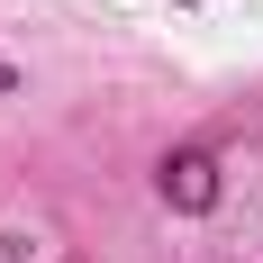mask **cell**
I'll return each instance as SVG.
<instances>
[{"instance_id": "7a4b0ae2", "label": "cell", "mask_w": 263, "mask_h": 263, "mask_svg": "<svg viewBox=\"0 0 263 263\" xmlns=\"http://www.w3.org/2000/svg\"><path fill=\"white\" fill-rule=\"evenodd\" d=\"M9 91H18V64H0V100H9Z\"/></svg>"}, {"instance_id": "6da1fadb", "label": "cell", "mask_w": 263, "mask_h": 263, "mask_svg": "<svg viewBox=\"0 0 263 263\" xmlns=\"http://www.w3.org/2000/svg\"><path fill=\"white\" fill-rule=\"evenodd\" d=\"M155 191H163V209L209 218V209H218V191H227V173H218V155H209V145H173V155L155 163Z\"/></svg>"}]
</instances>
